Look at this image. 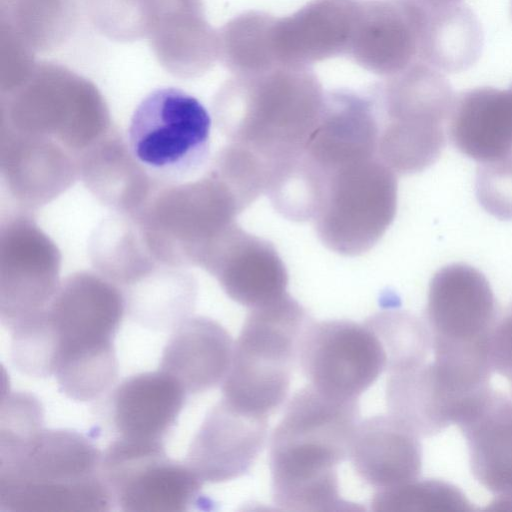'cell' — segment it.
I'll use <instances>...</instances> for the list:
<instances>
[{
    "mask_svg": "<svg viewBox=\"0 0 512 512\" xmlns=\"http://www.w3.org/2000/svg\"><path fill=\"white\" fill-rule=\"evenodd\" d=\"M358 419V399L330 397L310 384L293 395L269 445L275 505L295 512L364 509L341 498L337 474Z\"/></svg>",
    "mask_w": 512,
    "mask_h": 512,
    "instance_id": "6da1fadb",
    "label": "cell"
},
{
    "mask_svg": "<svg viewBox=\"0 0 512 512\" xmlns=\"http://www.w3.org/2000/svg\"><path fill=\"white\" fill-rule=\"evenodd\" d=\"M325 94L310 67L278 66L235 75L215 98L214 119L230 142L251 149L272 170L305 148Z\"/></svg>",
    "mask_w": 512,
    "mask_h": 512,
    "instance_id": "7a4b0ae2",
    "label": "cell"
},
{
    "mask_svg": "<svg viewBox=\"0 0 512 512\" xmlns=\"http://www.w3.org/2000/svg\"><path fill=\"white\" fill-rule=\"evenodd\" d=\"M102 455L83 434L41 429L0 452V510L102 512L113 494L102 473Z\"/></svg>",
    "mask_w": 512,
    "mask_h": 512,
    "instance_id": "3957f363",
    "label": "cell"
},
{
    "mask_svg": "<svg viewBox=\"0 0 512 512\" xmlns=\"http://www.w3.org/2000/svg\"><path fill=\"white\" fill-rule=\"evenodd\" d=\"M125 312L124 295L101 274L81 272L60 283L36 313L57 384L91 385L118 370L113 339Z\"/></svg>",
    "mask_w": 512,
    "mask_h": 512,
    "instance_id": "277c9868",
    "label": "cell"
},
{
    "mask_svg": "<svg viewBox=\"0 0 512 512\" xmlns=\"http://www.w3.org/2000/svg\"><path fill=\"white\" fill-rule=\"evenodd\" d=\"M455 96L443 73L421 61L373 86L378 155L396 174L422 172L440 158Z\"/></svg>",
    "mask_w": 512,
    "mask_h": 512,
    "instance_id": "5b68a950",
    "label": "cell"
},
{
    "mask_svg": "<svg viewBox=\"0 0 512 512\" xmlns=\"http://www.w3.org/2000/svg\"><path fill=\"white\" fill-rule=\"evenodd\" d=\"M304 307L288 293L251 308L234 343L222 398L238 409L269 417L285 402L298 362Z\"/></svg>",
    "mask_w": 512,
    "mask_h": 512,
    "instance_id": "8992f818",
    "label": "cell"
},
{
    "mask_svg": "<svg viewBox=\"0 0 512 512\" xmlns=\"http://www.w3.org/2000/svg\"><path fill=\"white\" fill-rule=\"evenodd\" d=\"M245 209L232 188L209 170L195 182L158 187L135 218L157 261L202 266Z\"/></svg>",
    "mask_w": 512,
    "mask_h": 512,
    "instance_id": "52a82bcc",
    "label": "cell"
},
{
    "mask_svg": "<svg viewBox=\"0 0 512 512\" xmlns=\"http://www.w3.org/2000/svg\"><path fill=\"white\" fill-rule=\"evenodd\" d=\"M397 191V174L379 155L329 172L313 219L319 239L340 255L368 252L395 218Z\"/></svg>",
    "mask_w": 512,
    "mask_h": 512,
    "instance_id": "ba28073f",
    "label": "cell"
},
{
    "mask_svg": "<svg viewBox=\"0 0 512 512\" xmlns=\"http://www.w3.org/2000/svg\"><path fill=\"white\" fill-rule=\"evenodd\" d=\"M211 129V115L196 97L179 88L162 87L137 105L126 140L155 181L174 184L206 163Z\"/></svg>",
    "mask_w": 512,
    "mask_h": 512,
    "instance_id": "9c48e42d",
    "label": "cell"
},
{
    "mask_svg": "<svg viewBox=\"0 0 512 512\" xmlns=\"http://www.w3.org/2000/svg\"><path fill=\"white\" fill-rule=\"evenodd\" d=\"M102 473L126 512L186 511L203 483L185 461L167 456L162 441L117 438L103 452Z\"/></svg>",
    "mask_w": 512,
    "mask_h": 512,
    "instance_id": "30bf717a",
    "label": "cell"
},
{
    "mask_svg": "<svg viewBox=\"0 0 512 512\" xmlns=\"http://www.w3.org/2000/svg\"><path fill=\"white\" fill-rule=\"evenodd\" d=\"M298 363L314 388L330 397L353 400L386 369L387 358L366 323L308 320L299 342Z\"/></svg>",
    "mask_w": 512,
    "mask_h": 512,
    "instance_id": "8fae6325",
    "label": "cell"
},
{
    "mask_svg": "<svg viewBox=\"0 0 512 512\" xmlns=\"http://www.w3.org/2000/svg\"><path fill=\"white\" fill-rule=\"evenodd\" d=\"M424 320L433 340L491 345L498 314L489 281L469 264L445 265L430 280Z\"/></svg>",
    "mask_w": 512,
    "mask_h": 512,
    "instance_id": "7c38bea8",
    "label": "cell"
},
{
    "mask_svg": "<svg viewBox=\"0 0 512 512\" xmlns=\"http://www.w3.org/2000/svg\"><path fill=\"white\" fill-rule=\"evenodd\" d=\"M426 7L415 0H356L347 55L382 77L418 61Z\"/></svg>",
    "mask_w": 512,
    "mask_h": 512,
    "instance_id": "4fadbf2b",
    "label": "cell"
},
{
    "mask_svg": "<svg viewBox=\"0 0 512 512\" xmlns=\"http://www.w3.org/2000/svg\"><path fill=\"white\" fill-rule=\"evenodd\" d=\"M454 423L466 439L473 476L495 496L487 509L512 511V399L488 387L463 405Z\"/></svg>",
    "mask_w": 512,
    "mask_h": 512,
    "instance_id": "5bb4252c",
    "label": "cell"
},
{
    "mask_svg": "<svg viewBox=\"0 0 512 512\" xmlns=\"http://www.w3.org/2000/svg\"><path fill=\"white\" fill-rule=\"evenodd\" d=\"M268 417L221 398L206 414L185 462L204 483H222L250 471L267 439Z\"/></svg>",
    "mask_w": 512,
    "mask_h": 512,
    "instance_id": "9a60e30c",
    "label": "cell"
},
{
    "mask_svg": "<svg viewBox=\"0 0 512 512\" xmlns=\"http://www.w3.org/2000/svg\"><path fill=\"white\" fill-rule=\"evenodd\" d=\"M202 267L233 301L249 309L287 294V269L273 243L237 223L215 243Z\"/></svg>",
    "mask_w": 512,
    "mask_h": 512,
    "instance_id": "2e32d148",
    "label": "cell"
},
{
    "mask_svg": "<svg viewBox=\"0 0 512 512\" xmlns=\"http://www.w3.org/2000/svg\"><path fill=\"white\" fill-rule=\"evenodd\" d=\"M378 122L369 95L347 89L326 92L318 124L304 153L326 176L356 160L378 155Z\"/></svg>",
    "mask_w": 512,
    "mask_h": 512,
    "instance_id": "e0dca14e",
    "label": "cell"
},
{
    "mask_svg": "<svg viewBox=\"0 0 512 512\" xmlns=\"http://www.w3.org/2000/svg\"><path fill=\"white\" fill-rule=\"evenodd\" d=\"M356 0H312L277 17L273 47L279 66L310 67L347 55Z\"/></svg>",
    "mask_w": 512,
    "mask_h": 512,
    "instance_id": "ac0fdd59",
    "label": "cell"
},
{
    "mask_svg": "<svg viewBox=\"0 0 512 512\" xmlns=\"http://www.w3.org/2000/svg\"><path fill=\"white\" fill-rule=\"evenodd\" d=\"M348 457L356 474L378 490L416 480L422 469L419 436L389 413L358 423Z\"/></svg>",
    "mask_w": 512,
    "mask_h": 512,
    "instance_id": "d6986e66",
    "label": "cell"
},
{
    "mask_svg": "<svg viewBox=\"0 0 512 512\" xmlns=\"http://www.w3.org/2000/svg\"><path fill=\"white\" fill-rule=\"evenodd\" d=\"M188 393L158 369L124 379L110 398V417L118 438L162 441L175 424Z\"/></svg>",
    "mask_w": 512,
    "mask_h": 512,
    "instance_id": "ffe728a7",
    "label": "cell"
},
{
    "mask_svg": "<svg viewBox=\"0 0 512 512\" xmlns=\"http://www.w3.org/2000/svg\"><path fill=\"white\" fill-rule=\"evenodd\" d=\"M452 145L478 164L512 156V84L476 87L455 96L447 125Z\"/></svg>",
    "mask_w": 512,
    "mask_h": 512,
    "instance_id": "44dd1931",
    "label": "cell"
},
{
    "mask_svg": "<svg viewBox=\"0 0 512 512\" xmlns=\"http://www.w3.org/2000/svg\"><path fill=\"white\" fill-rule=\"evenodd\" d=\"M233 348L232 337L220 323L190 316L172 331L159 369L177 379L188 394L202 393L224 381Z\"/></svg>",
    "mask_w": 512,
    "mask_h": 512,
    "instance_id": "7402d4cb",
    "label": "cell"
},
{
    "mask_svg": "<svg viewBox=\"0 0 512 512\" xmlns=\"http://www.w3.org/2000/svg\"><path fill=\"white\" fill-rule=\"evenodd\" d=\"M78 164L92 193L121 214L136 216L158 188L117 134L99 138Z\"/></svg>",
    "mask_w": 512,
    "mask_h": 512,
    "instance_id": "603a6c76",
    "label": "cell"
},
{
    "mask_svg": "<svg viewBox=\"0 0 512 512\" xmlns=\"http://www.w3.org/2000/svg\"><path fill=\"white\" fill-rule=\"evenodd\" d=\"M426 9L418 61L442 73H458L473 66L484 40L473 10L461 2Z\"/></svg>",
    "mask_w": 512,
    "mask_h": 512,
    "instance_id": "cb8c5ba5",
    "label": "cell"
},
{
    "mask_svg": "<svg viewBox=\"0 0 512 512\" xmlns=\"http://www.w3.org/2000/svg\"><path fill=\"white\" fill-rule=\"evenodd\" d=\"M178 266H156L139 281L127 286L126 312L151 330L173 331L191 316L197 283Z\"/></svg>",
    "mask_w": 512,
    "mask_h": 512,
    "instance_id": "d4e9b609",
    "label": "cell"
},
{
    "mask_svg": "<svg viewBox=\"0 0 512 512\" xmlns=\"http://www.w3.org/2000/svg\"><path fill=\"white\" fill-rule=\"evenodd\" d=\"M276 16L250 10L232 19L222 33L221 50L235 75H251L278 67L273 29Z\"/></svg>",
    "mask_w": 512,
    "mask_h": 512,
    "instance_id": "484cf974",
    "label": "cell"
},
{
    "mask_svg": "<svg viewBox=\"0 0 512 512\" xmlns=\"http://www.w3.org/2000/svg\"><path fill=\"white\" fill-rule=\"evenodd\" d=\"M113 217L103 222L95 233L93 253H103L109 260L98 270L100 274L116 285L130 286L139 281L156 266V259L149 251L142 233L131 219Z\"/></svg>",
    "mask_w": 512,
    "mask_h": 512,
    "instance_id": "4316f807",
    "label": "cell"
},
{
    "mask_svg": "<svg viewBox=\"0 0 512 512\" xmlns=\"http://www.w3.org/2000/svg\"><path fill=\"white\" fill-rule=\"evenodd\" d=\"M365 323L375 332L385 350L387 372L426 361L432 353L426 322L408 311H381Z\"/></svg>",
    "mask_w": 512,
    "mask_h": 512,
    "instance_id": "83f0119b",
    "label": "cell"
},
{
    "mask_svg": "<svg viewBox=\"0 0 512 512\" xmlns=\"http://www.w3.org/2000/svg\"><path fill=\"white\" fill-rule=\"evenodd\" d=\"M371 508L380 512L473 510L471 502L458 487L436 479H416L378 490L372 498Z\"/></svg>",
    "mask_w": 512,
    "mask_h": 512,
    "instance_id": "f1b7e54d",
    "label": "cell"
},
{
    "mask_svg": "<svg viewBox=\"0 0 512 512\" xmlns=\"http://www.w3.org/2000/svg\"><path fill=\"white\" fill-rule=\"evenodd\" d=\"M41 402L27 392H11L2 399L0 450L13 448L43 429Z\"/></svg>",
    "mask_w": 512,
    "mask_h": 512,
    "instance_id": "f546056e",
    "label": "cell"
},
{
    "mask_svg": "<svg viewBox=\"0 0 512 512\" xmlns=\"http://www.w3.org/2000/svg\"><path fill=\"white\" fill-rule=\"evenodd\" d=\"M475 192L487 213L502 221H512V156L478 164Z\"/></svg>",
    "mask_w": 512,
    "mask_h": 512,
    "instance_id": "4dcf8cb0",
    "label": "cell"
},
{
    "mask_svg": "<svg viewBox=\"0 0 512 512\" xmlns=\"http://www.w3.org/2000/svg\"><path fill=\"white\" fill-rule=\"evenodd\" d=\"M493 367L512 385V302L498 318L491 341Z\"/></svg>",
    "mask_w": 512,
    "mask_h": 512,
    "instance_id": "1f68e13d",
    "label": "cell"
},
{
    "mask_svg": "<svg viewBox=\"0 0 512 512\" xmlns=\"http://www.w3.org/2000/svg\"><path fill=\"white\" fill-rule=\"evenodd\" d=\"M415 1L427 8L439 7V6H444L447 4L461 2V0H415Z\"/></svg>",
    "mask_w": 512,
    "mask_h": 512,
    "instance_id": "d6a6232c",
    "label": "cell"
},
{
    "mask_svg": "<svg viewBox=\"0 0 512 512\" xmlns=\"http://www.w3.org/2000/svg\"><path fill=\"white\" fill-rule=\"evenodd\" d=\"M510 15H511V18H512V0L510 1Z\"/></svg>",
    "mask_w": 512,
    "mask_h": 512,
    "instance_id": "836d02e7",
    "label": "cell"
}]
</instances>
